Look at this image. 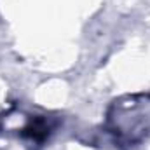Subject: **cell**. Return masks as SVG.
<instances>
[{"label":"cell","instance_id":"cell-1","mask_svg":"<svg viewBox=\"0 0 150 150\" xmlns=\"http://www.w3.org/2000/svg\"><path fill=\"white\" fill-rule=\"evenodd\" d=\"M25 134H28V136H32L35 140H40V138H44L47 134V127L44 126L42 120H37V122H32L30 127H26V133Z\"/></svg>","mask_w":150,"mask_h":150}]
</instances>
